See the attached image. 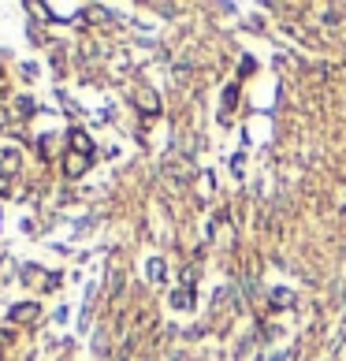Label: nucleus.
Masks as SVG:
<instances>
[{
  "mask_svg": "<svg viewBox=\"0 0 346 361\" xmlns=\"http://www.w3.org/2000/svg\"><path fill=\"white\" fill-rule=\"evenodd\" d=\"M37 310H34V305H16V310H11V320H30Z\"/></svg>",
  "mask_w": 346,
  "mask_h": 361,
  "instance_id": "obj_1",
  "label": "nucleus"
},
{
  "mask_svg": "<svg viewBox=\"0 0 346 361\" xmlns=\"http://www.w3.org/2000/svg\"><path fill=\"white\" fill-rule=\"evenodd\" d=\"M68 171H71V176H75V171H86V157H71L68 160Z\"/></svg>",
  "mask_w": 346,
  "mask_h": 361,
  "instance_id": "obj_2",
  "label": "nucleus"
},
{
  "mask_svg": "<svg viewBox=\"0 0 346 361\" xmlns=\"http://www.w3.org/2000/svg\"><path fill=\"white\" fill-rule=\"evenodd\" d=\"M171 305H190V290H175L171 294Z\"/></svg>",
  "mask_w": 346,
  "mask_h": 361,
  "instance_id": "obj_3",
  "label": "nucleus"
}]
</instances>
